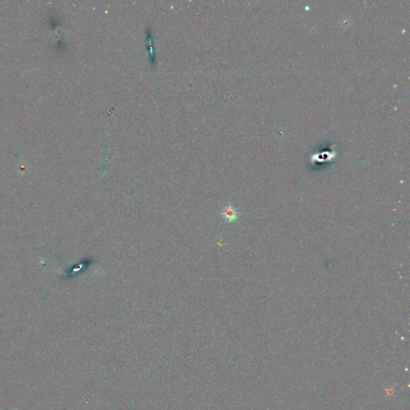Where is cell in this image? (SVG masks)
<instances>
[{
	"label": "cell",
	"mask_w": 410,
	"mask_h": 410,
	"mask_svg": "<svg viewBox=\"0 0 410 410\" xmlns=\"http://www.w3.org/2000/svg\"><path fill=\"white\" fill-rule=\"evenodd\" d=\"M221 217L227 222H234L238 218V211L232 204H228L222 209Z\"/></svg>",
	"instance_id": "1"
}]
</instances>
